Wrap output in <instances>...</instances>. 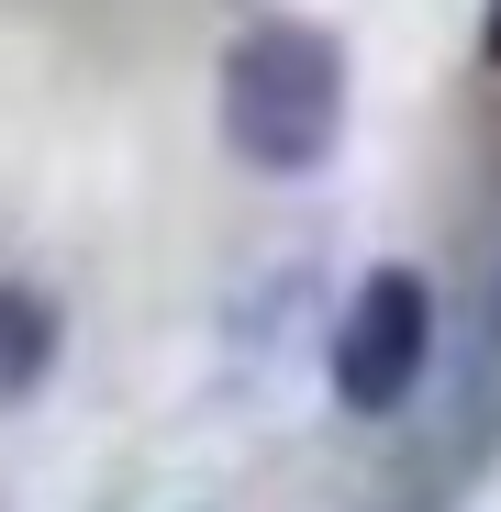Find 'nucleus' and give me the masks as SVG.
Wrapping results in <instances>:
<instances>
[{
  "label": "nucleus",
  "mask_w": 501,
  "mask_h": 512,
  "mask_svg": "<svg viewBox=\"0 0 501 512\" xmlns=\"http://www.w3.org/2000/svg\"><path fill=\"white\" fill-rule=\"evenodd\" d=\"M212 112H223L234 167H257V179H312V167H334L346 112H357L346 34L312 23V12H268V23H245V34L223 45Z\"/></svg>",
  "instance_id": "1"
},
{
  "label": "nucleus",
  "mask_w": 501,
  "mask_h": 512,
  "mask_svg": "<svg viewBox=\"0 0 501 512\" xmlns=\"http://www.w3.org/2000/svg\"><path fill=\"white\" fill-rule=\"evenodd\" d=\"M323 379L357 423H401L435 379V279L424 268H368L346 290V312H334V334H323Z\"/></svg>",
  "instance_id": "2"
},
{
  "label": "nucleus",
  "mask_w": 501,
  "mask_h": 512,
  "mask_svg": "<svg viewBox=\"0 0 501 512\" xmlns=\"http://www.w3.org/2000/svg\"><path fill=\"white\" fill-rule=\"evenodd\" d=\"M56 357H67V312H56L34 279H0V412L45 401Z\"/></svg>",
  "instance_id": "3"
},
{
  "label": "nucleus",
  "mask_w": 501,
  "mask_h": 512,
  "mask_svg": "<svg viewBox=\"0 0 501 512\" xmlns=\"http://www.w3.org/2000/svg\"><path fill=\"white\" fill-rule=\"evenodd\" d=\"M479 56L501 67V0H479Z\"/></svg>",
  "instance_id": "4"
}]
</instances>
